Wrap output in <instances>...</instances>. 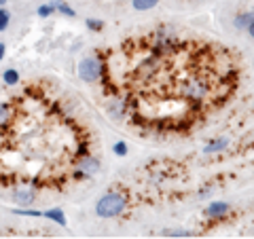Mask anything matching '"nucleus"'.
<instances>
[{
    "label": "nucleus",
    "instance_id": "obj_11",
    "mask_svg": "<svg viewBox=\"0 0 254 239\" xmlns=\"http://www.w3.org/2000/svg\"><path fill=\"white\" fill-rule=\"evenodd\" d=\"M9 13H7V11H0V32H2L4 30V28H7L9 26Z\"/></svg>",
    "mask_w": 254,
    "mask_h": 239
},
{
    "label": "nucleus",
    "instance_id": "obj_7",
    "mask_svg": "<svg viewBox=\"0 0 254 239\" xmlns=\"http://www.w3.org/2000/svg\"><path fill=\"white\" fill-rule=\"evenodd\" d=\"M157 2H159V0H134V9H138V11H148V9L157 7Z\"/></svg>",
    "mask_w": 254,
    "mask_h": 239
},
{
    "label": "nucleus",
    "instance_id": "obj_12",
    "mask_svg": "<svg viewBox=\"0 0 254 239\" xmlns=\"http://www.w3.org/2000/svg\"><path fill=\"white\" fill-rule=\"evenodd\" d=\"M57 11H60V13H64V15H68V17H74V11L68 9L66 4H57Z\"/></svg>",
    "mask_w": 254,
    "mask_h": 239
},
{
    "label": "nucleus",
    "instance_id": "obj_14",
    "mask_svg": "<svg viewBox=\"0 0 254 239\" xmlns=\"http://www.w3.org/2000/svg\"><path fill=\"white\" fill-rule=\"evenodd\" d=\"M51 11H53V7H40V9H38V15H40V17H47Z\"/></svg>",
    "mask_w": 254,
    "mask_h": 239
},
{
    "label": "nucleus",
    "instance_id": "obj_18",
    "mask_svg": "<svg viewBox=\"0 0 254 239\" xmlns=\"http://www.w3.org/2000/svg\"><path fill=\"white\" fill-rule=\"evenodd\" d=\"M4 2H9V0H0V4H4Z\"/></svg>",
    "mask_w": 254,
    "mask_h": 239
},
{
    "label": "nucleus",
    "instance_id": "obj_13",
    "mask_svg": "<svg viewBox=\"0 0 254 239\" xmlns=\"http://www.w3.org/2000/svg\"><path fill=\"white\" fill-rule=\"evenodd\" d=\"M114 153H117V155H125V153H127V146H125L123 142L114 144Z\"/></svg>",
    "mask_w": 254,
    "mask_h": 239
},
{
    "label": "nucleus",
    "instance_id": "obj_1",
    "mask_svg": "<svg viewBox=\"0 0 254 239\" xmlns=\"http://www.w3.org/2000/svg\"><path fill=\"white\" fill-rule=\"evenodd\" d=\"M104 93L146 136L184 138L238 97L244 62L214 40L155 30L104 51Z\"/></svg>",
    "mask_w": 254,
    "mask_h": 239
},
{
    "label": "nucleus",
    "instance_id": "obj_9",
    "mask_svg": "<svg viewBox=\"0 0 254 239\" xmlns=\"http://www.w3.org/2000/svg\"><path fill=\"white\" fill-rule=\"evenodd\" d=\"M252 21H254V15L248 13V15H239V19L235 23H238V28H244V26H250Z\"/></svg>",
    "mask_w": 254,
    "mask_h": 239
},
{
    "label": "nucleus",
    "instance_id": "obj_4",
    "mask_svg": "<svg viewBox=\"0 0 254 239\" xmlns=\"http://www.w3.org/2000/svg\"><path fill=\"white\" fill-rule=\"evenodd\" d=\"M100 72H102L100 57H87V60H83L79 66V77L83 79L85 83H94V80H97L100 79Z\"/></svg>",
    "mask_w": 254,
    "mask_h": 239
},
{
    "label": "nucleus",
    "instance_id": "obj_2",
    "mask_svg": "<svg viewBox=\"0 0 254 239\" xmlns=\"http://www.w3.org/2000/svg\"><path fill=\"white\" fill-rule=\"evenodd\" d=\"M95 167L91 136L43 87H30L9 104L0 125V182L64 189Z\"/></svg>",
    "mask_w": 254,
    "mask_h": 239
},
{
    "label": "nucleus",
    "instance_id": "obj_15",
    "mask_svg": "<svg viewBox=\"0 0 254 239\" xmlns=\"http://www.w3.org/2000/svg\"><path fill=\"white\" fill-rule=\"evenodd\" d=\"M87 26H89V28H95V30H100V28H102V23H100V21L89 19V21H87Z\"/></svg>",
    "mask_w": 254,
    "mask_h": 239
},
{
    "label": "nucleus",
    "instance_id": "obj_17",
    "mask_svg": "<svg viewBox=\"0 0 254 239\" xmlns=\"http://www.w3.org/2000/svg\"><path fill=\"white\" fill-rule=\"evenodd\" d=\"M2 55H4V45H0V60H2Z\"/></svg>",
    "mask_w": 254,
    "mask_h": 239
},
{
    "label": "nucleus",
    "instance_id": "obj_3",
    "mask_svg": "<svg viewBox=\"0 0 254 239\" xmlns=\"http://www.w3.org/2000/svg\"><path fill=\"white\" fill-rule=\"evenodd\" d=\"M127 207V199L121 193H108L104 195L95 206V212L97 216L102 218H114L119 214H123V209Z\"/></svg>",
    "mask_w": 254,
    "mask_h": 239
},
{
    "label": "nucleus",
    "instance_id": "obj_16",
    "mask_svg": "<svg viewBox=\"0 0 254 239\" xmlns=\"http://www.w3.org/2000/svg\"><path fill=\"white\" fill-rule=\"evenodd\" d=\"M248 34H250V36L254 38V21L250 23V26H248Z\"/></svg>",
    "mask_w": 254,
    "mask_h": 239
},
{
    "label": "nucleus",
    "instance_id": "obj_10",
    "mask_svg": "<svg viewBox=\"0 0 254 239\" xmlns=\"http://www.w3.org/2000/svg\"><path fill=\"white\" fill-rule=\"evenodd\" d=\"M7 116H9V104H4V102H0V125L7 121Z\"/></svg>",
    "mask_w": 254,
    "mask_h": 239
},
{
    "label": "nucleus",
    "instance_id": "obj_8",
    "mask_svg": "<svg viewBox=\"0 0 254 239\" xmlns=\"http://www.w3.org/2000/svg\"><path fill=\"white\" fill-rule=\"evenodd\" d=\"M17 80H19V74H17L15 70H7V72H4V83L7 85H17Z\"/></svg>",
    "mask_w": 254,
    "mask_h": 239
},
{
    "label": "nucleus",
    "instance_id": "obj_6",
    "mask_svg": "<svg viewBox=\"0 0 254 239\" xmlns=\"http://www.w3.org/2000/svg\"><path fill=\"white\" fill-rule=\"evenodd\" d=\"M43 216H45V218H53L55 223H60L62 226L66 224V218H64V212H62V209H49V212H45Z\"/></svg>",
    "mask_w": 254,
    "mask_h": 239
},
{
    "label": "nucleus",
    "instance_id": "obj_5",
    "mask_svg": "<svg viewBox=\"0 0 254 239\" xmlns=\"http://www.w3.org/2000/svg\"><path fill=\"white\" fill-rule=\"evenodd\" d=\"M224 212H229V203H212V206L207 207V214H210V216H221Z\"/></svg>",
    "mask_w": 254,
    "mask_h": 239
}]
</instances>
